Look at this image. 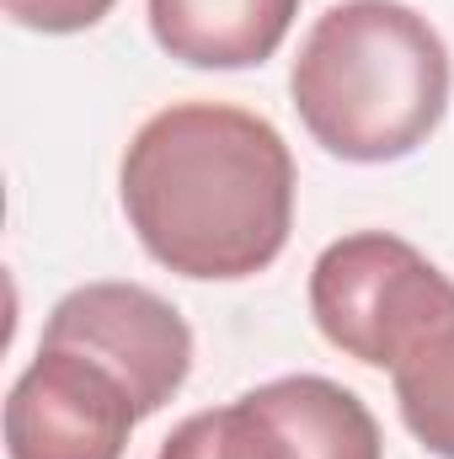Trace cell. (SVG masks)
I'll return each mask as SVG.
<instances>
[{"label": "cell", "mask_w": 454, "mask_h": 459, "mask_svg": "<svg viewBox=\"0 0 454 459\" xmlns=\"http://www.w3.org/2000/svg\"><path fill=\"white\" fill-rule=\"evenodd\" d=\"M139 246L177 278L267 273L294 230V155L267 117L230 102H171L139 123L118 166Z\"/></svg>", "instance_id": "cell-1"}, {"label": "cell", "mask_w": 454, "mask_h": 459, "mask_svg": "<svg viewBox=\"0 0 454 459\" xmlns=\"http://www.w3.org/2000/svg\"><path fill=\"white\" fill-rule=\"evenodd\" d=\"M454 65L439 27L406 0H337L289 70L305 134L353 166L406 160L450 113Z\"/></svg>", "instance_id": "cell-2"}, {"label": "cell", "mask_w": 454, "mask_h": 459, "mask_svg": "<svg viewBox=\"0 0 454 459\" xmlns=\"http://www.w3.org/2000/svg\"><path fill=\"white\" fill-rule=\"evenodd\" d=\"M454 305V278L390 230H353L310 267V316L363 368H390L401 347Z\"/></svg>", "instance_id": "cell-3"}, {"label": "cell", "mask_w": 454, "mask_h": 459, "mask_svg": "<svg viewBox=\"0 0 454 459\" xmlns=\"http://www.w3.org/2000/svg\"><path fill=\"white\" fill-rule=\"evenodd\" d=\"M48 347H75L97 363H108L128 385L139 417H155L193 374V332L177 316L171 299H161L144 283H81L70 289L48 321H43Z\"/></svg>", "instance_id": "cell-4"}, {"label": "cell", "mask_w": 454, "mask_h": 459, "mask_svg": "<svg viewBox=\"0 0 454 459\" xmlns=\"http://www.w3.org/2000/svg\"><path fill=\"white\" fill-rule=\"evenodd\" d=\"M139 406L108 363L75 347H38L5 395L11 459H123Z\"/></svg>", "instance_id": "cell-5"}, {"label": "cell", "mask_w": 454, "mask_h": 459, "mask_svg": "<svg viewBox=\"0 0 454 459\" xmlns=\"http://www.w3.org/2000/svg\"><path fill=\"white\" fill-rule=\"evenodd\" d=\"M150 38L188 70H257L267 65L300 0H144Z\"/></svg>", "instance_id": "cell-6"}, {"label": "cell", "mask_w": 454, "mask_h": 459, "mask_svg": "<svg viewBox=\"0 0 454 459\" xmlns=\"http://www.w3.org/2000/svg\"><path fill=\"white\" fill-rule=\"evenodd\" d=\"M257 401L289 438V459H385L374 411L327 374H284L257 385Z\"/></svg>", "instance_id": "cell-7"}, {"label": "cell", "mask_w": 454, "mask_h": 459, "mask_svg": "<svg viewBox=\"0 0 454 459\" xmlns=\"http://www.w3.org/2000/svg\"><path fill=\"white\" fill-rule=\"evenodd\" d=\"M396 411L406 433L439 459H454V305L428 321L390 363Z\"/></svg>", "instance_id": "cell-8"}, {"label": "cell", "mask_w": 454, "mask_h": 459, "mask_svg": "<svg viewBox=\"0 0 454 459\" xmlns=\"http://www.w3.org/2000/svg\"><path fill=\"white\" fill-rule=\"evenodd\" d=\"M155 459H289V438L273 422V411L257 401V390H246L225 406L177 422Z\"/></svg>", "instance_id": "cell-9"}, {"label": "cell", "mask_w": 454, "mask_h": 459, "mask_svg": "<svg viewBox=\"0 0 454 459\" xmlns=\"http://www.w3.org/2000/svg\"><path fill=\"white\" fill-rule=\"evenodd\" d=\"M118 0H0V11L27 27V32H48V38H70V32H86L97 27Z\"/></svg>", "instance_id": "cell-10"}]
</instances>
